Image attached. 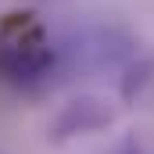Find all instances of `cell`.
Returning <instances> with one entry per match:
<instances>
[{"label": "cell", "mask_w": 154, "mask_h": 154, "mask_svg": "<svg viewBox=\"0 0 154 154\" xmlns=\"http://www.w3.org/2000/svg\"><path fill=\"white\" fill-rule=\"evenodd\" d=\"M108 122H111V111L104 108V100L82 97V100H72L61 111V118L54 122V136L65 140V136H75V133H93V129H100Z\"/></svg>", "instance_id": "obj_2"}, {"label": "cell", "mask_w": 154, "mask_h": 154, "mask_svg": "<svg viewBox=\"0 0 154 154\" xmlns=\"http://www.w3.org/2000/svg\"><path fill=\"white\" fill-rule=\"evenodd\" d=\"M54 68V43L32 11L0 18V79L11 86H36Z\"/></svg>", "instance_id": "obj_1"}]
</instances>
